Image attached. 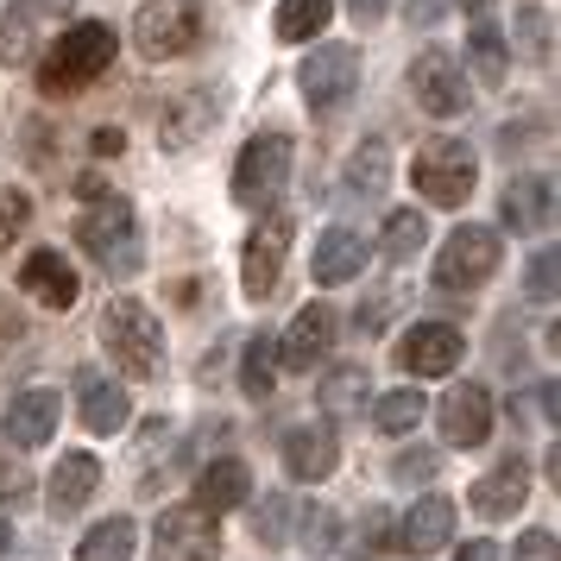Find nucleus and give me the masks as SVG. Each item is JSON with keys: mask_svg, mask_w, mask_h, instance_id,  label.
<instances>
[{"mask_svg": "<svg viewBox=\"0 0 561 561\" xmlns=\"http://www.w3.org/2000/svg\"><path fill=\"white\" fill-rule=\"evenodd\" d=\"M107 64H114V26L77 20V26H64V38H57L51 51L38 57V95L70 102V95H82L89 82H102Z\"/></svg>", "mask_w": 561, "mask_h": 561, "instance_id": "f257e3e1", "label": "nucleus"}, {"mask_svg": "<svg viewBox=\"0 0 561 561\" xmlns=\"http://www.w3.org/2000/svg\"><path fill=\"white\" fill-rule=\"evenodd\" d=\"M102 341H107V354H114V366H121L127 379H158V373H164V322H158L139 297H107Z\"/></svg>", "mask_w": 561, "mask_h": 561, "instance_id": "f03ea898", "label": "nucleus"}, {"mask_svg": "<svg viewBox=\"0 0 561 561\" xmlns=\"http://www.w3.org/2000/svg\"><path fill=\"white\" fill-rule=\"evenodd\" d=\"M77 247H89V259L102 265L107 278H133L146 253H139V215L127 196H95L77 221Z\"/></svg>", "mask_w": 561, "mask_h": 561, "instance_id": "7ed1b4c3", "label": "nucleus"}, {"mask_svg": "<svg viewBox=\"0 0 561 561\" xmlns=\"http://www.w3.org/2000/svg\"><path fill=\"white\" fill-rule=\"evenodd\" d=\"M410 178H416V196H430L435 208H460L473 196V178H480V158L467 139H430L416 164H410Z\"/></svg>", "mask_w": 561, "mask_h": 561, "instance_id": "20e7f679", "label": "nucleus"}, {"mask_svg": "<svg viewBox=\"0 0 561 561\" xmlns=\"http://www.w3.org/2000/svg\"><path fill=\"white\" fill-rule=\"evenodd\" d=\"M133 45L152 64L196 51L203 45V0H146L139 20H133Z\"/></svg>", "mask_w": 561, "mask_h": 561, "instance_id": "39448f33", "label": "nucleus"}, {"mask_svg": "<svg viewBox=\"0 0 561 561\" xmlns=\"http://www.w3.org/2000/svg\"><path fill=\"white\" fill-rule=\"evenodd\" d=\"M499 259H505L499 233L467 221V228H455L448 233V247L435 253V290H480V284L499 272Z\"/></svg>", "mask_w": 561, "mask_h": 561, "instance_id": "423d86ee", "label": "nucleus"}, {"mask_svg": "<svg viewBox=\"0 0 561 561\" xmlns=\"http://www.w3.org/2000/svg\"><path fill=\"white\" fill-rule=\"evenodd\" d=\"M410 102L423 107V114H435V121H455V114H467V70H460V57L448 51V45H430V51L410 64Z\"/></svg>", "mask_w": 561, "mask_h": 561, "instance_id": "0eeeda50", "label": "nucleus"}, {"mask_svg": "<svg viewBox=\"0 0 561 561\" xmlns=\"http://www.w3.org/2000/svg\"><path fill=\"white\" fill-rule=\"evenodd\" d=\"M284 183H290V139H284V133L247 139V152L233 164V203L265 208L272 196H284Z\"/></svg>", "mask_w": 561, "mask_h": 561, "instance_id": "6e6552de", "label": "nucleus"}, {"mask_svg": "<svg viewBox=\"0 0 561 561\" xmlns=\"http://www.w3.org/2000/svg\"><path fill=\"white\" fill-rule=\"evenodd\" d=\"M152 561H221V530L203 505H171L152 524Z\"/></svg>", "mask_w": 561, "mask_h": 561, "instance_id": "1a4fd4ad", "label": "nucleus"}, {"mask_svg": "<svg viewBox=\"0 0 561 561\" xmlns=\"http://www.w3.org/2000/svg\"><path fill=\"white\" fill-rule=\"evenodd\" d=\"M297 82H304V102L316 114H334L359 89V51L354 45H316V51L297 64Z\"/></svg>", "mask_w": 561, "mask_h": 561, "instance_id": "9d476101", "label": "nucleus"}, {"mask_svg": "<svg viewBox=\"0 0 561 561\" xmlns=\"http://www.w3.org/2000/svg\"><path fill=\"white\" fill-rule=\"evenodd\" d=\"M460 359H467V334L448 329V322H416L398 341V366L410 379H448Z\"/></svg>", "mask_w": 561, "mask_h": 561, "instance_id": "9b49d317", "label": "nucleus"}, {"mask_svg": "<svg viewBox=\"0 0 561 561\" xmlns=\"http://www.w3.org/2000/svg\"><path fill=\"white\" fill-rule=\"evenodd\" d=\"M284 247H290V215H272L265 228L247 233V253H240V290L265 304L278 290V272H284Z\"/></svg>", "mask_w": 561, "mask_h": 561, "instance_id": "f8f14e48", "label": "nucleus"}, {"mask_svg": "<svg viewBox=\"0 0 561 561\" xmlns=\"http://www.w3.org/2000/svg\"><path fill=\"white\" fill-rule=\"evenodd\" d=\"M455 542V499H416L404 511V524H398V542H391V556H442Z\"/></svg>", "mask_w": 561, "mask_h": 561, "instance_id": "ddd939ff", "label": "nucleus"}, {"mask_svg": "<svg viewBox=\"0 0 561 561\" xmlns=\"http://www.w3.org/2000/svg\"><path fill=\"white\" fill-rule=\"evenodd\" d=\"M435 423H442L448 448H480L485 435H492V391L485 385H455L442 398V410H435Z\"/></svg>", "mask_w": 561, "mask_h": 561, "instance_id": "4468645a", "label": "nucleus"}, {"mask_svg": "<svg viewBox=\"0 0 561 561\" xmlns=\"http://www.w3.org/2000/svg\"><path fill=\"white\" fill-rule=\"evenodd\" d=\"M341 467V442H334L329 423H297L284 435V473L297 485H322Z\"/></svg>", "mask_w": 561, "mask_h": 561, "instance_id": "2eb2a0df", "label": "nucleus"}, {"mask_svg": "<svg viewBox=\"0 0 561 561\" xmlns=\"http://www.w3.org/2000/svg\"><path fill=\"white\" fill-rule=\"evenodd\" d=\"M64 13H70V0H13L7 7V26H0V57L7 64H26Z\"/></svg>", "mask_w": 561, "mask_h": 561, "instance_id": "dca6fc26", "label": "nucleus"}, {"mask_svg": "<svg viewBox=\"0 0 561 561\" xmlns=\"http://www.w3.org/2000/svg\"><path fill=\"white\" fill-rule=\"evenodd\" d=\"M329 347H334V309L309 304V309H297V322L284 329L278 366H290V373H316V366L329 359Z\"/></svg>", "mask_w": 561, "mask_h": 561, "instance_id": "f3484780", "label": "nucleus"}, {"mask_svg": "<svg viewBox=\"0 0 561 561\" xmlns=\"http://www.w3.org/2000/svg\"><path fill=\"white\" fill-rule=\"evenodd\" d=\"M530 499V467L517 455H505L485 480H473V492H467V505L480 511L485 524H505V517H517V505Z\"/></svg>", "mask_w": 561, "mask_h": 561, "instance_id": "a211bd4d", "label": "nucleus"}, {"mask_svg": "<svg viewBox=\"0 0 561 561\" xmlns=\"http://www.w3.org/2000/svg\"><path fill=\"white\" fill-rule=\"evenodd\" d=\"M499 215L517 233H549L556 228V178H511L499 196Z\"/></svg>", "mask_w": 561, "mask_h": 561, "instance_id": "6ab92c4d", "label": "nucleus"}, {"mask_svg": "<svg viewBox=\"0 0 561 561\" xmlns=\"http://www.w3.org/2000/svg\"><path fill=\"white\" fill-rule=\"evenodd\" d=\"M57 410H64V398L57 391H45V385H32V391H20L13 404H7V423H0V435L13 442V448H45L57 430Z\"/></svg>", "mask_w": 561, "mask_h": 561, "instance_id": "aec40b11", "label": "nucleus"}, {"mask_svg": "<svg viewBox=\"0 0 561 561\" xmlns=\"http://www.w3.org/2000/svg\"><path fill=\"white\" fill-rule=\"evenodd\" d=\"M95 485H102V460H95V455H64V460H57L51 485H45V492H51L45 505H51L57 524H64V517H77V511L95 499Z\"/></svg>", "mask_w": 561, "mask_h": 561, "instance_id": "412c9836", "label": "nucleus"}, {"mask_svg": "<svg viewBox=\"0 0 561 561\" xmlns=\"http://www.w3.org/2000/svg\"><path fill=\"white\" fill-rule=\"evenodd\" d=\"M20 290H26V297H38L45 309H70L82 284H77V272L64 265V253L38 247V253H26V265H20Z\"/></svg>", "mask_w": 561, "mask_h": 561, "instance_id": "4be33fe9", "label": "nucleus"}, {"mask_svg": "<svg viewBox=\"0 0 561 561\" xmlns=\"http://www.w3.org/2000/svg\"><path fill=\"white\" fill-rule=\"evenodd\" d=\"M77 391H82V423L95 435H114V430H127L133 423V404H127V391L114 379H102L95 366H82L77 373Z\"/></svg>", "mask_w": 561, "mask_h": 561, "instance_id": "5701e85b", "label": "nucleus"}, {"mask_svg": "<svg viewBox=\"0 0 561 561\" xmlns=\"http://www.w3.org/2000/svg\"><path fill=\"white\" fill-rule=\"evenodd\" d=\"M253 499V473H247V460H208L203 473H196V505L208 517H221V511H240Z\"/></svg>", "mask_w": 561, "mask_h": 561, "instance_id": "b1692460", "label": "nucleus"}, {"mask_svg": "<svg viewBox=\"0 0 561 561\" xmlns=\"http://www.w3.org/2000/svg\"><path fill=\"white\" fill-rule=\"evenodd\" d=\"M221 114H228V89H190L183 107H178V114H164V127H158V133H164V146H178V152H183V146H196Z\"/></svg>", "mask_w": 561, "mask_h": 561, "instance_id": "393cba45", "label": "nucleus"}, {"mask_svg": "<svg viewBox=\"0 0 561 561\" xmlns=\"http://www.w3.org/2000/svg\"><path fill=\"white\" fill-rule=\"evenodd\" d=\"M366 265V240L354 228H329L316 240V284H347Z\"/></svg>", "mask_w": 561, "mask_h": 561, "instance_id": "a878e982", "label": "nucleus"}, {"mask_svg": "<svg viewBox=\"0 0 561 561\" xmlns=\"http://www.w3.org/2000/svg\"><path fill=\"white\" fill-rule=\"evenodd\" d=\"M467 64H473V77L485 82V89H499L511 70V45H505V32L492 26V20H480V26L467 32Z\"/></svg>", "mask_w": 561, "mask_h": 561, "instance_id": "bb28decb", "label": "nucleus"}, {"mask_svg": "<svg viewBox=\"0 0 561 561\" xmlns=\"http://www.w3.org/2000/svg\"><path fill=\"white\" fill-rule=\"evenodd\" d=\"M341 183H347V196H359V203H373V196H385V183H391V152H385L379 139H366L354 158H347V171H341Z\"/></svg>", "mask_w": 561, "mask_h": 561, "instance_id": "cd10ccee", "label": "nucleus"}, {"mask_svg": "<svg viewBox=\"0 0 561 561\" xmlns=\"http://www.w3.org/2000/svg\"><path fill=\"white\" fill-rule=\"evenodd\" d=\"M133 542H139V524L133 517H102L95 530L82 536L77 561H133Z\"/></svg>", "mask_w": 561, "mask_h": 561, "instance_id": "c85d7f7f", "label": "nucleus"}, {"mask_svg": "<svg viewBox=\"0 0 561 561\" xmlns=\"http://www.w3.org/2000/svg\"><path fill=\"white\" fill-rule=\"evenodd\" d=\"M272 385H278V334H247L240 391H247V398H272Z\"/></svg>", "mask_w": 561, "mask_h": 561, "instance_id": "c756f323", "label": "nucleus"}, {"mask_svg": "<svg viewBox=\"0 0 561 561\" xmlns=\"http://www.w3.org/2000/svg\"><path fill=\"white\" fill-rule=\"evenodd\" d=\"M334 0H278V38L284 45H309L316 32H329Z\"/></svg>", "mask_w": 561, "mask_h": 561, "instance_id": "7c9ffc66", "label": "nucleus"}, {"mask_svg": "<svg viewBox=\"0 0 561 561\" xmlns=\"http://www.w3.org/2000/svg\"><path fill=\"white\" fill-rule=\"evenodd\" d=\"M423 240H430V221H423L416 208H398V215L385 221V233H379V253L391 259V265H410V259L423 253Z\"/></svg>", "mask_w": 561, "mask_h": 561, "instance_id": "2f4dec72", "label": "nucleus"}, {"mask_svg": "<svg viewBox=\"0 0 561 561\" xmlns=\"http://www.w3.org/2000/svg\"><path fill=\"white\" fill-rule=\"evenodd\" d=\"M517 45L530 64L556 57V26H549V0H517Z\"/></svg>", "mask_w": 561, "mask_h": 561, "instance_id": "473e14b6", "label": "nucleus"}, {"mask_svg": "<svg viewBox=\"0 0 561 561\" xmlns=\"http://www.w3.org/2000/svg\"><path fill=\"white\" fill-rule=\"evenodd\" d=\"M423 410H430V404H423L410 385H398V391H385L379 404H373V423H379L385 435H410L416 423H423Z\"/></svg>", "mask_w": 561, "mask_h": 561, "instance_id": "72a5a7b5", "label": "nucleus"}, {"mask_svg": "<svg viewBox=\"0 0 561 561\" xmlns=\"http://www.w3.org/2000/svg\"><path fill=\"white\" fill-rule=\"evenodd\" d=\"M359 398H373L366 366H341V373H329V385H322V404H329V416H354Z\"/></svg>", "mask_w": 561, "mask_h": 561, "instance_id": "f704fd0d", "label": "nucleus"}, {"mask_svg": "<svg viewBox=\"0 0 561 561\" xmlns=\"http://www.w3.org/2000/svg\"><path fill=\"white\" fill-rule=\"evenodd\" d=\"M26 221H32V196H20V190H0V253L26 233Z\"/></svg>", "mask_w": 561, "mask_h": 561, "instance_id": "c9c22d12", "label": "nucleus"}, {"mask_svg": "<svg viewBox=\"0 0 561 561\" xmlns=\"http://www.w3.org/2000/svg\"><path fill=\"white\" fill-rule=\"evenodd\" d=\"M524 290H530V304H549V297H556V253H549V247L530 253V265H524Z\"/></svg>", "mask_w": 561, "mask_h": 561, "instance_id": "e433bc0d", "label": "nucleus"}, {"mask_svg": "<svg viewBox=\"0 0 561 561\" xmlns=\"http://www.w3.org/2000/svg\"><path fill=\"white\" fill-rule=\"evenodd\" d=\"M359 556H391V517L385 511L359 517Z\"/></svg>", "mask_w": 561, "mask_h": 561, "instance_id": "4c0bfd02", "label": "nucleus"}, {"mask_svg": "<svg viewBox=\"0 0 561 561\" xmlns=\"http://www.w3.org/2000/svg\"><path fill=\"white\" fill-rule=\"evenodd\" d=\"M442 473V455H398L391 460V480L398 485H423V480H435Z\"/></svg>", "mask_w": 561, "mask_h": 561, "instance_id": "58836bf2", "label": "nucleus"}, {"mask_svg": "<svg viewBox=\"0 0 561 561\" xmlns=\"http://www.w3.org/2000/svg\"><path fill=\"white\" fill-rule=\"evenodd\" d=\"M511 561H556V536L549 530H524L517 536V549H511Z\"/></svg>", "mask_w": 561, "mask_h": 561, "instance_id": "ea45409f", "label": "nucleus"}, {"mask_svg": "<svg viewBox=\"0 0 561 561\" xmlns=\"http://www.w3.org/2000/svg\"><path fill=\"white\" fill-rule=\"evenodd\" d=\"M304 542H309V556H322V549L334 542V517L329 511H309L304 517Z\"/></svg>", "mask_w": 561, "mask_h": 561, "instance_id": "a19ab883", "label": "nucleus"}, {"mask_svg": "<svg viewBox=\"0 0 561 561\" xmlns=\"http://www.w3.org/2000/svg\"><path fill=\"white\" fill-rule=\"evenodd\" d=\"M253 530H259V542H284V505H278V499L253 517Z\"/></svg>", "mask_w": 561, "mask_h": 561, "instance_id": "79ce46f5", "label": "nucleus"}, {"mask_svg": "<svg viewBox=\"0 0 561 561\" xmlns=\"http://www.w3.org/2000/svg\"><path fill=\"white\" fill-rule=\"evenodd\" d=\"M448 13V0H410V26H435Z\"/></svg>", "mask_w": 561, "mask_h": 561, "instance_id": "37998d69", "label": "nucleus"}, {"mask_svg": "<svg viewBox=\"0 0 561 561\" xmlns=\"http://www.w3.org/2000/svg\"><path fill=\"white\" fill-rule=\"evenodd\" d=\"M20 334H26V322L13 316V304H0V354H7V347H13Z\"/></svg>", "mask_w": 561, "mask_h": 561, "instance_id": "c03bdc74", "label": "nucleus"}, {"mask_svg": "<svg viewBox=\"0 0 561 561\" xmlns=\"http://www.w3.org/2000/svg\"><path fill=\"white\" fill-rule=\"evenodd\" d=\"M455 561H499V542L492 536H473L467 549H455Z\"/></svg>", "mask_w": 561, "mask_h": 561, "instance_id": "a18cd8bd", "label": "nucleus"}, {"mask_svg": "<svg viewBox=\"0 0 561 561\" xmlns=\"http://www.w3.org/2000/svg\"><path fill=\"white\" fill-rule=\"evenodd\" d=\"M530 398H536V416H542V423H556V416H561V404H556V385H549V379L536 385Z\"/></svg>", "mask_w": 561, "mask_h": 561, "instance_id": "49530a36", "label": "nucleus"}, {"mask_svg": "<svg viewBox=\"0 0 561 561\" xmlns=\"http://www.w3.org/2000/svg\"><path fill=\"white\" fill-rule=\"evenodd\" d=\"M347 13H354V20H366V26H373V20H385V13H391V0H347Z\"/></svg>", "mask_w": 561, "mask_h": 561, "instance_id": "de8ad7c7", "label": "nucleus"}, {"mask_svg": "<svg viewBox=\"0 0 561 561\" xmlns=\"http://www.w3.org/2000/svg\"><path fill=\"white\" fill-rule=\"evenodd\" d=\"M121 146H127V139H121V133H95V152H102V158H114V152H121Z\"/></svg>", "mask_w": 561, "mask_h": 561, "instance_id": "09e8293b", "label": "nucleus"}, {"mask_svg": "<svg viewBox=\"0 0 561 561\" xmlns=\"http://www.w3.org/2000/svg\"><path fill=\"white\" fill-rule=\"evenodd\" d=\"M460 7H467V13H480V20H485V7H492V0H460Z\"/></svg>", "mask_w": 561, "mask_h": 561, "instance_id": "8fccbe9b", "label": "nucleus"}, {"mask_svg": "<svg viewBox=\"0 0 561 561\" xmlns=\"http://www.w3.org/2000/svg\"><path fill=\"white\" fill-rule=\"evenodd\" d=\"M7 542H13V530H7V517H0V556H7Z\"/></svg>", "mask_w": 561, "mask_h": 561, "instance_id": "3c124183", "label": "nucleus"}, {"mask_svg": "<svg viewBox=\"0 0 561 561\" xmlns=\"http://www.w3.org/2000/svg\"><path fill=\"white\" fill-rule=\"evenodd\" d=\"M0 485H13V480H7V467H0Z\"/></svg>", "mask_w": 561, "mask_h": 561, "instance_id": "603ef678", "label": "nucleus"}]
</instances>
